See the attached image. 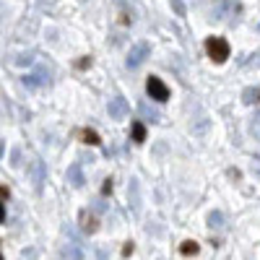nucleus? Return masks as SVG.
I'll return each mask as SVG.
<instances>
[{"label":"nucleus","mask_w":260,"mask_h":260,"mask_svg":"<svg viewBox=\"0 0 260 260\" xmlns=\"http://www.w3.org/2000/svg\"><path fill=\"white\" fill-rule=\"evenodd\" d=\"M172 6H175V11L180 13V16H185V8H182V3H180V0H172Z\"/></svg>","instance_id":"obj_14"},{"label":"nucleus","mask_w":260,"mask_h":260,"mask_svg":"<svg viewBox=\"0 0 260 260\" xmlns=\"http://www.w3.org/2000/svg\"><path fill=\"white\" fill-rule=\"evenodd\" d=\"M0 260H3V255H0Z\"/></svg>","instance_id":"obj_17"},{"label":"nucleus","mask_w":260,"mask_h":260,"mask_svg":"<svg viewBox=\"0 0 260 260\" xmlns=\"http://www.w3.org/2000/svg\"><path fill=\"white\" fill-rule=\"evenodd\" d=\"M6 221V206H3V201H0V224Z\"/></svg>","instance_id":"obj_16"},{"label":"nucleus","mask_w":260,"mask_h":260,"mask_svg":"<svg viewBox=\"0 0 260 260\" xmlns=\"http://www.w3.org/2000/svg\"><path fill=\"white\" fill-rule=\"evenodd\" d=\"M244 97H247V102H260V91L250 89V91H244Z\"/></svg>","instance_id":"obj_10"},{"label":"nucleus","mask_w":260,"mask_h":260,"mask_svg":"<svg viewBox=\"0 0 260 260\" xmlns=\"http://www.w3.org/2000/svg\"><path fill=\"white\" fill-rule=\"evenodd\" d=\"M107 110H110V117H112V120H122V117L130 112V107H128V102L122 99V97H115V99H110V107H107Z\"/></svg>","instance_id":"obj_4"},{"label":"nucleus","mask_w":260,"mask_h":260,"mask_svg":"<svg viewBox=\"0 0 260 260\" xmlns=\"http://www.w3.org/2000/svg\"><path fill=\"white\" fill-rule=\"evenodd\" d=\"M81 229H83V232L86 234H94L97 232V229H99V221H97V216H94V213H89V211H81Z\"/></svg>","instance_id":"obj_5"},{"label":"nucleus","mask_w":260,"mask_h":260,"mask_svg":"<svg viewBox=\"0 0 260 260\" xmlns=\"http://www.w3.org/2000/svg\"><path fill=\"white\" fill-rule=\"evenodd\" d=\"M206 55L213 60V63H226V57L232 55V47H229V42L224 37H208L206 39Z\"/></svg>","instance_id":"obj_1"},{"label":"nucleus","mask_w":260,"mask_h":260,"mask_svg":"<svg viewBox=\"0 0 260 260\" xmlns=\"http://www.w3.org/2000/svg\"><path fill=\"white\" fill-rule=\"evenodd\" d=\"M70 180H73V185H75V188L83 185V177H81V169H78V166H73V169H70Z\"/></svg>","instance_id":"obj_9"},{"label":"nucleus","mask_w":260,"mask_h":260,"mask_svg":"<svg viewBox=\"0 0 260 260\" xmlns=\"http://www.w3.org/2000/svg\"><path fill=\"white\" fill-rule=\"evenodd\" d=\"M148 55H151L148 42H138V44H135V47H130V52H128V68H138Z\"/></svg>","instance_id":"obj_3"},{"label":"nucleus","mask_w":260,"mask_h":260,"mask_svg":"<svg viewBox=\"0 0 260 260\" xmlns=\"http://www.w3.org/2000/svg\"><path fill=\"white\" fill-rule=\"evenodd\" d=\"M78 68H81V70L91 68V57H83V60H78Z\"/></svg>","instance_id":"obj_13"},{"label":"nucleus","mask_w":260,"mask_h":260,"mask_svg":"<svg viewBox=\"0 0 260 260\" xmlns=\"http://www.w3.org/2000/svg\"><path fill=\"white\" fill-rule=\"evenodd\" d=\"M81 141H83V143H89V146H99V143H102L99 133H97V130H91V128L81 130Z\"/></svg>","instance_id":"obj_8"},{"label":"nucleus","mask_w":260,"mask_h":260,"mask_svg":"<svg viewBox=\"0 0 260 260\" xmlns=\"http://www.w3.org/2000/svg\"><path fill=\"white\" fill-rule=\"evenodd\" d=\"M8 198H11V190L6 185H0V201H8Z\"/></svg>","instance_id":"obj_12"},{"label":"nucleus","mask_w":260,"mask_h":260,"mask_svg":"<svg viewBox=\"0 0 260 260\" xmlns=\"http://www.w3.org/2000/svg\"><path fill=\"white\" fill-rule=\"evenodd\" d=\"M130 133H133V141L135 143H143L146 141V125H143L141 120H135L133 125H130Z\"/></svg>","instance_id":"obj_6"},{"label":"nucleus","mask_w":260,"mask_h":260,"mask_svg":"<svg viewBox=\"0 0 260 260\" xmlns=\"http://www.w3.org/2000/svg\"><path fill=\"white\" fill-rule=\"evenodd\" d=\"M112 193V180H104V188H102V195H110Z\"/></svg>","instance_id":"obj_11"},{"label":"nucleus","mask_w":260,"mask_h":260,"mask_svg":"<svg viewBox=\"0 0 260 260\" xmlns=\"http://www.w3.org/2000/svg\"><path fill=\"white\" fill-rule=\"evenodd\" d=\"M180 252L185 255V257H190V255H198V252H201V244H198L195 239H185V242L180 244Z\"/></svg>","instance_id":"obj_7"},{"label":"nucleus","mask_w":260,"mask_h":260,"mask_svg":"<svg viewBox=\"0 0 260 260\" xmlns=\"http://www.w3.org/2000/svg\"><path fill=\"white\" fill-rule=\"evenodd\" d=\"M146 91H148V97L156 99V102H166V99H169V86H166L159 75H148Z\"/></svg>","instance_id":"obj_2"},{"label":"nucleus","mask_w":260,"mask_h":260,"mask_svg":"<svg viewBox=\"0 0 260 260\" xmlns=\"http://www.w3.org/2000/svg\"><path fill=\"white\" fill-rule=\"evenodd\" d=\"M133 250H135V247H133V242H125V247H122V255H125V257H128V255H130Z\"/></svg>","instance_id":"obj_15"}]
</instances>
